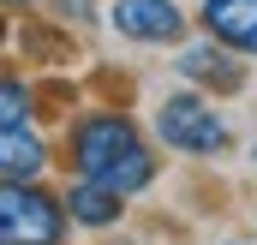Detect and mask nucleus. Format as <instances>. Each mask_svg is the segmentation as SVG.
I'll use <instances>...</instances> for the list:
<instances>
[{
	"mask_svg": "<svg viewBox=\"0 0 257 245\" xmlns=\"http://www.w3.org/2000/svg\"><path fill=\"white\" fill-rule=\"evenodd\" d=\"M30 84L24 78H0V126H24L30 120Z\"/></svg>",
	"mask_w": 257,
	"mask_h": 245,
	"instance_id": "obj_9",
	"label": "nucleus"
},
{
	"mask_svg": "<svg viewBox=\"0 0 257 245\" xmlns=\"http://www.w3.org/2000/svg\"><path fill=\"white\" fill-rule=\"evenodd\" d=\"M0 6H30V0H0Z\"/></svg>",
	"mask_w": 257,
	"mask_h": 245,
	"instance_id": "obj_11",
	"label": "nucleus"
},
{
	"mask_svg": "<svg viewBox=\"0 0 257 245\" xmlns=\"http://www.w3.org/2000/svg\"><path fill=\"white\" fill-rule=\"evenodd\" d=\"M251 168H257V144H251Z\"/></svg>",
	"mask_w": 257,
	"mask_h": 245,
	"instance_id": "obj_13",
	"label": "nucleus"
},
{
	"mask_svg": "<svg viewBox=\"0 0 257 245\" xmlns=\"http://www.w3.org/2000/svg\"><path fill=\"white\" fill-rule=\"evenodd\" d=\"M174 66H180L186 84L215 90V96H233V90L245 84V54H233V48H221V42H209V36H203V42H180Z\"/></svg>",
	"mask_w": 257,
	"mask_h": 245,
	"instance_id": "obj_5",
	"label": "nucleus"
},
{
	"mask_svg": "<svg viewBox=\"0 0 257 245\" xmlns=\"http://www.w3.org/2000/svg\"><path fill=\"white\" fill-rule=\"evenodd\" d=\"M66 150H72V174L114 185L120 197L150 191V185H156V174H162V162H156V150L144 144L138 120L114 114V108L78 114V120H72V132H66Z\"/></svg>",
	"mask_w": 257,
	"mask_h": 245,
	"instance_id": "obj_1",
	"label": "nucleus"
},
{
	"mask_svg": "<svg viewBox=\"0 0 257 245\" xmlns=\"http://www.w3.org/2000/svg\"><path fill=\"white\" fill-rule=\"evenodd\" d=\"M60 203H66V215H72L78 227H114V221L126 215V197H120L114 185H102V180H84V174L72 180V191H66Z\"/></svg>",
	"mask_w": 257,
	"mask_h": 245,
	"instance_id": "obj_7",
	"label": "nucleus"
},
{
	"mask_svg": "<svg viewBox=\"0 0 257 245\" xmlns=\"http://www.w3.org/2000/svg\"><path fill=\"white\" fill-rule=\"evenodd\" d=\"M221 245H251V239H221Z\"/></svg>",
	"mask_w": 257,
	"mask_h": 245,
	"instance_id": "obj_12",
	"label": "nucleus"
},
{
	"mask_svg": "<svg viewBox=\"0 0 257 245\" xmlns=\"http://www.w3.org/2000/svg\"><path fill=\"white\" fill-rule=\"evenodd\" d=\"M66 203L36 180H0V245H66Z\"/></svg>",
	"mask_w": 257,
	"mask_h": 245,
	"instance_id": "obj_3",
	"label": "nucleus"
},
{
	"mask_svg": "<svg viewBox=\"0 0 257 245\" xmlns=\"http://www.w3.org/2000/svg\"><path fill=\"white\" fill-rule=\"evenodd\" d=\"M108 24H114L120 42H156V48L186 42V6L180 0H114Z\"/></svg>",
	"mask_w": 257,
	"mask_h": 245,
	"instance_id": "obj_4",
	"label": "nucleus"
},
{
	"mask_svg": "<svg viewBox=\"0 0 257 245\" xmlns=\"http://www.w3.org/2000/svg\"><path fill=\"white\" fill-rule=\"evenodd\" d=\"M156 138H162V150H180V156H197V162L233 150L227 114H215L209 96H203L197 84H192V90H174V96L156 108Z\"/></svg>",
	"mask_w": 257,
	"mask_h": 245,
	"instance_id": "obj_2",
	"label": "nucleus"
},
{
	"mask_svg": "<svg viewBox=\"0 0 257 245\" xmlns=\"http://www.w3.org/2000/svg\"><path fill=\"white\" fill-rule=\"evenodd\" d=\"M197 24H203L209 42L257 60V0H203L197 6Z\"/></svg>",
	"mask_w": 257,
	"mask_h": 245,
	"instance_id": "obj_6",
	"label": "nucleus"
},
{
	"mask_svg": "<svg viewBox=\"0 0 257 245\" xmlns=\"http://www.w3.org/2000/svg\"><path fill=\"white\" fill-rule=\"evenodd\" d=\"M48 144L30 126H0V180H42Z\"/></svg>",
	"mask_w": 257,
	"mask_h": 245,
	"instance_id": "obj_8",
	"label": "nucleus"
},
{
	"mask_svg": "<svg viewBox=\"0 0 257 245\" xmlns=\"http://www.w3.org/2000/svg\"><path fill=\"white\" fill-rule=\"evenodd\" d=\"M54 6H60V18H84L90 24V0H54Z\"/></svg>",
	"mask_w": 257,
	"mask_h": 245,
	"instance_id": "obj_10",
	"label": "nucleus"
}]
</instances>
